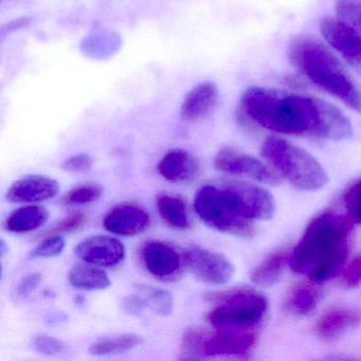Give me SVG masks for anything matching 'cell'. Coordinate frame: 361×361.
<instances>
[{
    "label": "cell",
    "instance_id": "obj_1",
    "mask_svg": "<svg viewBox=\"0 0 361 361\" xmlns=\"http://www.w3.org/2000/svg\"><path fill=\"white\" fill-rule=\"evenodd\" d=\"M240 111L251 122L278 134L342 141L353 135L350 120L321 99L272 88L249 87Z\"/></svg>",
    "mask_w": 361,
    "mask_h": 361
},
{
    "label": "cell",
    "instance_id": "obj_2",
    "mask_svg": "<svg viewBox=\"0 0 361 361\" xmlns=\"http://www.w3.org/2000/svg\"><path fill=\"white\" fill-rule=\"evenodd\" d=\"M194 208L209 227L223 233L249 238L255 233V221L274 216V200L263 188L242 181H224L198 190Z\"/></svg>",
    "mask_w": 361,
    "mask_h": 361
},
{
    "label": "cell",
    "instance_id": "obj_3",
    "mask_svg": "<svg viewBox=\"0 0 361 361\" xmlns=\"http://www.w3.org/2000/svg\"><path fill=\"white\" fill-rule=\"evenodd\" d=\"M353 221L348 215L325 212L312 219L289 255V265L312 283H323L339 274L348 255Z\"/></svg>",
    "mask_w": 361,
    "mask_h": 361
},
{
    "label": "cell",
    "instance_id": "obj_4",
    "mask_svg": "<svg viewBox=\"0 0 361 361\" xmlns=\"http://www.w3.org/2000/svg\"><path fill=\"white\" fill-rule=\"evenodd\" d=\"M288 59L304 79L361 115L360 86L322 42L297 35L289 43Z\"/></svg>",
    "mask_w": 361,
    "mask_h": 361
},
{
    "label": "cell",
    "instance_id": "obj_5",
    "mask_svg": "<svg viewBox=\"0 0 361 361\" xmlns=\"http://www.w3.org/2000/svg\"><path fill=\"white\" fill-rule=\"evenodd\" d=\"M262 156L293 187L318 191L329 183L320 162L305 149L279 137H269L262 145Z\"/></svg>",
    "mask_w": 361,
    "mask_h": 361
},
{
    "label": "cell",
    "instance_id": "obj_6",
    "mask_svg": "<svg viewBox=\"0 0 361 361\" xmlns=\"http://www.w3.org/2000/svg\"><path fill=\"white\" fill-rule=\"evenodd\" d=\"M206 300L217 303L206 316L207 321L216 329H255L263 320L268 306L265 295L251 288L210 293Z\"/></svg>",
    "mask_w": 361,
    "mask_h": 361
},
{
    "label": "cell",
    "instance_id": "obj_7",
    "mask_svg": "<svg viewBox=\"0 0 361 361\" xmlns=\"http://www.w3.org/2000/svg\"><path fill=\"white\" fill-rule=\"evenodd\" d=\"M214 166L219 172L247 177L265 185H276L281 183L279 175L261 160L233 147H226L219 149L214 158Z\"/></svg>",
    "mask_w": 361,
    "mask_h": 361
},
{
    "label": "cell",
    "instance_id": "obj_8",
    "mask_svg": "<svg viewBox=\"0 0 361 361\" xmlns=\"http://www.w3.org/2000/svg\"><path fill=\"white\" fill-rule=\"evenodd\" d=\"M183 259L189 271L207 284H226L234 274L233 265L227 257L202 247L187 249Z\"/></svg>",
    "mask_w": 361,
    "mask_h": 361
},
{
    "label": "cell",
    "instance_id": "obj_9",
    "mask_svg": "<svg viewBox=\"0 0 361 361\" xmlns=\"http://www.w3.org/2000/svg\"><path fill=\"white\" fill-rule=\"evenodd\" d=\"M319 29L329 47L361 75V41L352 28L337 16H325L321 18Z\"/></svg>",
    "mask_w": 361,
    "mask_h": 361
},
{
    "label": "cell",
    "instance_id": "obj_10",
    "mask_svg": "<svg viewBox=\"0 0 361 361\" xmlns=\"http://www.w3.org/2000/svg\"><path fill=\"white\" fill-rule=\"evenodd\" d=\"M141 259L145 269L160 281H174L181 276L185 259L170 244L149 240L141 249Z\"/></svg>",
    "mask_w": 361,
    "mask_h": 361
},
{
    "label": "cell",
    "instance_id": "obj_11",
    "mask_svg": "<svg viewBox=\"0 0 361 361\" xmlns=\"http://www.w3.org/2000/svg\"><path fill=\"white\" fill-rule=\"evenodd\" d=\"M75 253L85 263L100 267L119 265L126 257V248L117 238L107 235H94L82 240Z\"/></svg>",
    "mask_w": 361,
    "mask_h": 361
},
{
    "label": "cell",
    "instance_id": "obj_12",
    "mask_svg": "<svg viewBox=\"0 0 361 361\" xmlns=\"http://www.w3.org/2000/svg\"><path fill=\"white\" fill-rule=\"evenodd\" d=\"M257 343L252 329H217L209 334L204 343V357L243 356L248 354Z\"/></svg>",
    "mask_w": 361,
    "mask_h": 361
},
{
    "label": "cell",
    "instance_id": "obj_13",
    "mask_svg": "<svg viewBox=\"0 0 361 361\" xmlns=\"http://www.w3.org/2000/svg\"><path fill=\"white\" fill-rule=\"evenodd\" d=\"M149 225V213L134 204H118L109 210L103 219L105 229L120 236L138 235L145 231Z\"/></svg>",
    "mask_w": 361,
    "mask_h": 361
},
{
    "label": "cell",
    "instance_id": "obj_14",
    "mask_svg": "<svg viewBox=\"0 0 361 361\" xmlns=\"http://www.w3.org/2000/svg\"><path fill=\"white\" fill-rule=\"evenodd\" d=\"M60 185L50 177L30 175L16 180L7 192V200L16 204H32L56 197Z\"/></svg>",
    "mask_w": 361,
    "mask_h": 361
},
{
    "label": "cell",
    "instance_id": "obj_15",
    "mask_svg": "<svg viewBox=\"0 0 361 361\" xmlns=\"http://www.w3.org/2000/svg\"><path fill=\"white\" fill-rule=\"evenodd\" d=\"M219 90L212 81L194 86L183 99L180 118L185 122H196L210 116L219 103Z\"/></svg>",
    "mask_w": 361,
    "mask_h": 361
},
{
    "label": "cell",
    "instance_id": "obj_16",
    "mask_svg": "<svg viewBox=\"0 0 361 361\" xmlns=\"http://www.w3.org/2000/svg\"><path fill=\"white\" fill-rule=\"evenodd\" d=\"M158 173L166 180L175 183H187L200 174L198 160L190 152L183 149L169 151L157 164Z\"/></svg>",
    "mask_w": 361,
    "mask_h": 361
},
{
    "label": "cell",
    "instance_id": "obj_17",
    "mask_svg": "<svg viewBox=\"0 0 361 361\" xmlns=\"http://www.w3.org/2000/svg\"><path fill=\"white\" fill-rule=\"evenodd\" d=\"M361 314L350 308L336 307L323 314L314 326L317 337L325 342L334 341L348 329L358 326Z\"/></svg>",
    "mask_w": 361,
    "mask_h": 361
},
{
    "label": "cell",
    "instance_id": "obj_18",
    "mask_svg": "<svg viewBox=\"0 0 361 361\" xmlns=\"http://www.w3.org/2000/svg\"><path fill=\"white\" fill-rule=\"evenodd\" d=\"M47 209L37 204L20 207L11 213L5 221L6 230L12 233H28L39 229L47 223Z\"/></svg>",
    "mask_w": 361,
    "mask_h": 361
},
{
    "label": "cell",
    "instance_id": "obj_19",
    "mask_svg": "<svg viewBox=\"0 0 361 361\" xmlns=\"http://www.w3.org/2000/svg\"><path fill=\"white\" fill-rule=\"evenodd\" d=\"M68 281L73 288L81 290H104L111 282L104 270L92 264H78L71 268Z\"/></svg>",
    "mask_w": 361,
    "mask_h": 361
},
{
    "label": "cell",
    "instance_id": "obj_20",
    "mask_svg": "<svg viewBox=\"0 0 361 361\" xmlns=\"http://www.w3.org/2000/svg\"><path fill=\"white\" fill-rule=\"evenodd\" d=\"M157 210L164 223L175 230L190 228V219L185 202L176 196L160 194L156 200Z\"/></svg>",
    "mask_w": 361,
    "mask_h": 361
},
{
    "label": "cell",
    "instance_id": "obj_21",
    "mask_svg": "<svg viewBox=\"0 0 361 361\" xmlns=\"http://www.w3.org/2000/svg\"><path fill=\"white\" fill-rule=\"evenodd\" d=\"M287 263L289 264V255L286 251L272 253L252 270L251 281L259 286H270L282 276Z\"/></svg>",
    "mask_w": 361,
    "mask_h": 361
},
{
    "label": "cell",
    "instance_id": "obj_22",
    "mask_svg": "<svg viewBox=\"0 0 361 361\" xmlns=\"http://www.w3.org/2000/svg\"><path fill=\"white\" fill-rule=\"evenodd\" d=\"M143 341L145 339L137 334H122L116 337L102 338L94 342L88 348V353L94 356L123 354L141 345Z\"/></svg>",
    "mask_w": 361,
    "mask_h": 361
},
{
    "label": "cell",
    "instance_id": "obj_23",
    "mask_svg": "<svg viewBox=\"0 0 361 361\" xmlns=\"http://www.w3.org/2000/svg\"><path fill=\"white\" fill-rule=\"evenodd\" d=\"M135 293L140 295L147 308L158 316L168 317L174 308L172 293L164 288L138 284L135 286Z\"/></svg>",
    "mask_w": 361,
    "mask_h": 361
},
{
    "label": "cell",
    "instance_id": "obj_24",
    "mask_svg": "<svg viewBox=\"0 0 361 361\" xmlns=\"http://www.w3.org/2000/svg\"><path fill=\"white\" fill-rule=\"evenodd\" d=\"M319 299L320 290L314 284H300L289 293L286 306L293 314L306 316L316 308Z\"/></svg>",
    "mask_w": 361,
    "mask_h": 361
},
{
    "label": "cell",
    "instance_id": "obj_25",
    "mask_svg": "<svg viewBox=\"0 0 361 361\" xmlns=\"http://www.w3.org/2000/svg\"><path fill=\"white\" fill-rule=\"evenodd\" d=\"M206 329L200 327H189L185 329L181 340V359L193 360L204 358V343L209 336Z\"/></svg>",
    "mask_w": 361,
    "mask_h": 361
},
{
    "label": "cell",
    "instance_id": "obj_26",
    "mask_svg": "<svg viewBox=\"0 0 361 361\" xmlns=\"http://www.w3.org/2000/svg\"><path fill=\"white\" fill-rule=\"evenodd\" d=\"M335 13L361 41V0H336Z\"/></svg>",
    "mask_w": 361,
    "mask_h": 361
},
{
    "label": "cell",
    "instance_id": "obj_27",
    "mask_svg": "<svg viewBox=\"0 0 361 361\" xmlns=\"http://www.w3.org/2000/svg\"><path fill=\"white\" fill-rule=\"evenodd\" d=\"M103 188L98 185H83L73 188L63 198V202L69 206H82L97 202L102 196Z\"/></svg>",
    "mask_w": 361,
    "mask_h": 361
},
{
    "label": "cell",
    "instance_id": "obj_28",
    "mask_svg": "<svg viewBox=\"0 0 361 361\" xmlns=\"http://www.w3.org/2000/svg\"><path fill=\"white\" fill-rule=\"evenodd\" d=\"M65 238L61 234H48L30 252L32 259H50L62 255L65 249Z\"/></svg>",
    "mask_w": 361,
    "mask_h": 361
},
{
    "label": "cell",
    "instance_id": "obj_29",
    "mask_svg": "<svg viewBox=\"0 0 361 361\" xmlns=\"http://www.w3.org/2000/svg\"><path fill=\"white\" fill-rule=\"evenodd\" d=\"M344 206L348 216L354 224H361V178L350 185L344 194Z\"/></svg>",
    "mask_w": 361,
    "mask_h": 361
},
{
    "label": "cell",
    "instance_id": "obj_30",
    "mask_svg": "<svg viewBox=\"0 0 361 361\" xmlns=\"http://www.w3.org/2000/svg\"><path fill=\"white\" fill-rule=\"evenodd\" d=\"M33 346L37 352L41 354L51 355L59 354L64 350V343L61 340L52 337V336L46 335V334H37L33 337Z\"/></svg>",
    "mask_w": 361,
    "mask_h": 361
},
{
    "label": "cell",
    "instance_id": "obj_31",
    "mask_svg": "<svg viewBox=\"0 0 361 361\" xmlns=\"http://www.w3.org/2000/svg\"><path fill=\"white\" fill-rule=\"evenodd\" d=\"M92 166H94L92 158L88 154L80 153L67 158L61 164V169L71 174H80V173H86L92 170Z\"/></svg>",
    "mask_w": 361,
    "mask_h": 361
},
{
    "label": "cell",
    "instance_id": "obj_32",
    "mask_svg": "<svg viewBox=\"0 0 361 361\" xmlns=\"http://www.w3.org/2000/svg\"><path fill=\"white\" fill-rule=\"evenodd\" d=\"M86 217L83 213L75 212L69 216L65 217L54 229L50 230L47 234L73 233L78 231L85 225Z\"/></svg>",
    "mask_w": 361,
    "mask_h": 361
},
{
    "label": "cell",
    "instance_id": "obj_33",
    "mask_svg": "<svg viewBox=\"0 0 361 361\" xmlns=\"http://www.w3.org/2000/svg\"><path fill=\"white\" fill-rule=\"evenodd\" d=\"M343 280L346 286L350 288L361 284V255L353 259L352 263L346 267Z\"/></svg>",
    "mask_w": 361,
    "mask_h": 361
},
{
    "label": "cell",
    "instance_id": "obj_34",
    "mask_svg": "<svg viewBox=\"0 0 361 361\" xmlns=\"http://www.w3.org/2000/svg\"><path fill=\"white\" fill-rule=\"evenodd\" d=\"M42 281V274L39 272H32V274L25 276L18 284V293L20 297H27L30 295L33 290L39 287Z\"/></svg>",
    "mask_w": 361,
    "mask_h": 361
},
{
    "label": "cell",
    "instance_id": "obj_35",
    "mask_svg": "<svg viewBox=\"0 0 361 361\" xmlns=\"http://www.w3.org/2000/svg\"><path fill=\"white\" fill-rule=\"evenodd\" d=\"M122 307L128 314H133V316H139V314H142L147 306H145V302L141 299L140 295L135 293V295H128L123 300Z\"/></svg>",
    "mask_w": 361,
    "mask_h": 361
},
{
    "label": "cell",
    "instance_id": "obj_36",
    "mask_svg": "<svg viewBox=\"0 0 361 361\" xmlns=\"http://www.w3.org/2000/svg\"><path fill=\"white\" fill-rule=\"evenodd\" d=\"M29 24H30V18H20V20H13L8 25L7 32L24 28V27L28 26Z\"/></svg>",
    "mask_w": 361,
    "mask_h": 361
}]
</instances>
